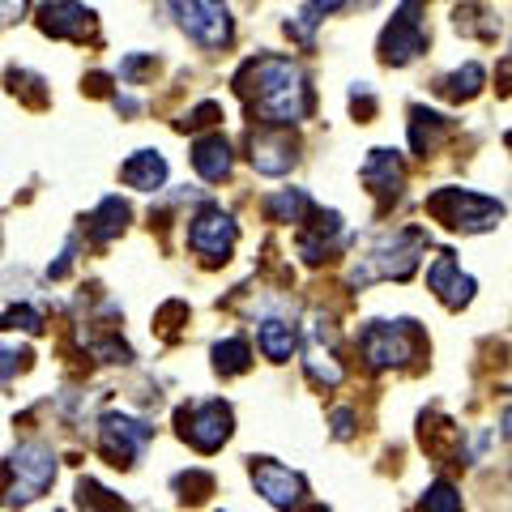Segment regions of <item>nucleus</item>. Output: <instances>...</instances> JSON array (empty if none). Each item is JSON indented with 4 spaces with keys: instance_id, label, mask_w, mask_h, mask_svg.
I'll use <instances>...</instances> for the list:
<instances>
[{
    "instance_id": "obj_18",
    "label": "nucleus",
    "mask_w": 512,
    "mask_h": 512,
    "mask_svg": "<svg viewBox=\"0 0 512 512\" xmlns=\"http://www.w3.org/2000/svg\"><path fill=\"white\" fill-rule=\"evenodd\" d=\"M231 141L222 137V133H210V137H201L197 146H192V167H197L201 180H210V184H222L231 175Z\"/></svg>"
},
{
    "instance_id": "obj_33",
    "label": "nucleus",
    "mask_w": 512,
    "mask_h": 512,
    "mask_svg": "<svg viewBox=\"0 0 512 512\" xmlns=\"http://www.w3.org/2000/svg\"><path fill=\"white\" fill-rule=\"evenodd\" d=\"M22 13H26V0H0V26L18 22Z\"/></svg>"
},
{
    "instance_id": "obj_6",
    "label": "nucleus",
    "mask_w": 512,
    "mask_h": 512,
    "mask_svg": "<svg viewBox=\"0 0 512 512\" xmlns=\"http://www.w3.org/2000/svg\"><path fill=\"white\" fill-rule=\"evenodd\" d=\"M175 427H180V436L197 448V453H218V448L231 440L235 414L227 402L205 397V402H188V406L175 410Z\"/></svg>"
},
{
    "instance_id": "obj_21",
    "label": "nucleus",
    "mask_w": 512,
    "mask_h": 512,
    "mask_svg": "<svg viewBox=\"0 0 512 512\" xmlns=\"http://www.w3.org/2000/svg\"><path fill=\"white\" fill-rule=\"evenodd\" d=\"M256 342H261L265 359L286 363V359L295 355V346H299V333H295L291 320H282V316H265V320H261V329H256Z\"/></svg>"
},
{
    "instance_id": "obj_23",
    "label": "nucleus",
    "mask_w": 512,
    "mask_h": 512,
    "mask_svg": "<svg viewBox=\"0 0 512 512\" xmlns=\"http://www.w3.org/2000/svg\"><path fill=\"white\" fill-rule=\"evenodd\" d=\"M312 210L316 205L303 188H282V192H274V197H265V214L274 222H303Z\"/></svg>"
},
{
    "instance_id": "obj_34",
    "label": "nucleus",
    "mask_w": 512,
    "mask_h": 512,
    "mask_svg": "<svg viewBox=\"0 0 512 512\" xmlns=\"http://www.w3.org/2000/svg\"><path fill=\"white\" fill-rule=\"evenodd\" d=\"M350 0H312V9L320 13V18H325V13H338V9H346Z\"/></svg>"
},
{
    "instance_id": "obj_24",
    "label": "nucleus",
    "mask_w": 512,
    "mask_h": 512,
    "mask_svg": "<svg viewBox=\"0 0 512 512\" xmlns=\"http://www.w3.org/2000/svg\"><path fill=\"white\" fill-rule=\"evenodd\" d=\"M483 82H487V73H483V64H466V69H457V73H448V77H440V94L444 99H474L478 90H483Z\"/></svg>"
},
{
    "instance_id": "obj_25",
    "label": "nucleus",
    "mask_w": 512,
    "mask_h": 512,
    "mask_svg": "<svg viewBox=\"0 0 512 512\" xmlns=\"http://www.w3.org/2000/svg\"><path fill=\"white\" fill-rule=\"evenodd\" d=\"M214 367L222 376H239V372H248L252 367V346L248 338H222L214 346Z\"/></svg>"
},
{
    "instance_id": "obj_22",
    "label": "nucleus",
    "mask_w": 512,
    "mask_h": 512,
    "mask_svg": "<svg viewBox=\"0 0 512 512\" xmlns=\"http://www.w3.org/2000/svg\"><path fill=\"white\" fill-rule=\"evenodd\" d=\"M124 227H128V205H124L120 197H103V201H99V210L86 218L90 244H111V239H116Z\"/></svg>"
},
{
    "instance_id": "obj_11",
    "label": "nucleus",
    "mask_w": 512,
    "mask_h": 512,
    "mask_svg": "<svg viewBox=\"0 0 512 512\" xmlns=\"http://www.w3.org/2000/svg\"><path fill=\"white\" fill-rule=\"evenodd\" d=\"M252 487L278 512H295V508L308 504V483H303V474H295L291 466H278V461H269V457H252Z\"/></svg>"
},
{
    "instance_id": "obj_7",
    "label": "nucleus",
    "mask_w": 512,
    "mask_h": 512,
    "mask_svg": "<svg viewBox=\"0 0 512 512\" xmlns=\"http://www.w3.org/2000/svg\"><path fill=\"white\" fill-rule=\"evenodd\" d=\"M150 440H154V427L146 419H133L124 410H107L99 419V453L116 470H133Z\"/></svg>"
},
{
    "instance_id": "obj_26",
    "label": "nucleus",
    "mask_w": 512,
    "mask_h": 512,
    "mask_svg": "<svg viewBox=\"0 0 512 512\" xmlns=\"http://www.w3.org/2000/svg\"><path fill=\"white\" fill-rule=\"evenodd\" d=\"M77 508L82 512H128V504L120 500V495L99 487L94 478H82V483H77Z\"/></svg>"
},
{
    "instance_id": "obj_9",
    "label": "nucleus",
    "mask_w": 512,
    "mask_h": 512,
    "mask_svg": "<svg viewBox=\"0 0 512 512\" xmlns=\"http://www.w3.org/2000/svg\"><path fill=\"white\" fill-rule=\"evenodd\" d=\"M235 239H239V227H235V218L222 210V205H201L197 214L188 218V248L201 256L205 265H222L231 256L235 248Z\"/></svg>"
},
{
    "instance_id": "obj_20",
    "label": "nucleus",
    "mask_w": 512,
    "mask_h": 512,
    "mask_svg": "<svg viewBox=\"0 0 512 512\" xmlns=\"http://www.w3.org/2000/svg\"><path fill=\"white\" fill-rule=\"evenodd\" d=\"M448 133H453V120L448 116H436V111H427V107H410V146H414V154L427 158Z\"/></svg>"
},
{
    "instance_id": "obj_3",
    "label": "nucleus",
    "mask_w": 512,
    "mask_h": 512,
    "mask_svg": "<svg viewBox=\"0 0 512 512\" xmlns=\"http://www.w3.org/2000/svg\"><path fill=\"white\" fill-rule=\"evenodd\" d=\"M427 214L444 222L448 231H461V235H478V231H495L504 218V205L483 197V192H470V188H436L427 197Z\"/></svg>"
},
{
    "instance_id": "obj_10",
    "label": "nucleus",
    "mask_w": 512,
    "mask_h": 512,
    "mask_svg": "<svg viewBox=\"0 0 512 512\" xmlns=\"http://www.w3.org/2000/svg\"><path fill=\"white\" fill-rule=\"evenodd\" d=\"M175 18H180L184 35L197 39L201 47H210V52H218V47H227L235 39V26H231V13L222 0H171Z\"/></svg>"
},
{
    "instance_id": "obj_2",
    "label": "nucleus",
    "mask_w": 512,
    "mask_h": 512,
    "mask_svg": "<svg viewBox=\"0 0 512 512\" xmlns=\"http://www.w3.org/2000/svg\"><path fill=\"white\" fill-rule=\"evenodd\" d=\"M427 252V231L419 227H402V231H389L380 235L372 248H367V256H359L355 274H350V282L355 286H372V282H406L414 269H419Z\"/></svg>"
},
{
    "instance_id": "obj_1",
    "label": "nucleus",
    "mask_w": 512,
    "mask_h": 512,
    "mask_svg": "<svg viewBox=\"0 0 512 512\" xmlns=\"http://www.w3.org/2000/svg\"><path fill=\"white\" fill-rule=\"evenodd\" d=\"M235 94L248 103V116L269 128H291L312 116V86L286 56H252L235 73Z\"/></svg>"
},
{
    "instance_id": "obj_4",
    "label": "nucleus",
    "mask_w": 512,
    "mask_h": 512,
    "mask_svg": "<svg viewBox=\"0 0 512 512\" xmlns=\"http://www.w3.org/2000/svg\"><path fill=\"white\" fill-rule=\"evenodd\" d=\"M359 350L367 367H376V372L406 367L423 355V329L414 320H367L359 333Z\"/></svg>"
},
{
    "instance_id": "obj_5",
    "label": "nucleus",
    "mask_w": 512,
    "mask_h": 512,
    "mask_svg": "<svg viewBox=\"0 0 512 512\" xmlns=\"http://www.w3.org/2000/svg\"><path fill=\"white\" fill-rule=\"evenodd\" d=\"M5 478H9V487H5L9 508L35 504L39 495L56 483V453L39 440H26V444L13 448V457L5 461Z\"/></svg>"
},
{
    "instance_id": "obj_16",
    "label": "nucleus",
    "mask_w": 512,
    "mask_h": 512,
    "mask_svg": "<svg viewBox=\"0 0 512 512\" xmlns=\"http://www.w3.org/2000/svg\"><path fill=\"white\" fill-rule=\"evenodd\" d=\"M363 184L376 192L380 205H393L402 197V184H406V167H402V154L397 150H372L363 163Z\"/></svg>"
},
{
    "instance_id": "obj_30",
    "label": "nucleus",
    "mask_w": 512,
    "mask_h": 512,
    "mask_svg": "<svg viewBox=\"0 0 512 512\" xmlns=\"http://www.w3.org/2000/svg\"><path fill=\"white\" fill-rule=\"evenodd\" d=\"M26 363H30V350H22V346H0V384L18 376Z\"/></svg>"
},
{
    "instance_id": "obj_14",
    "label": "nucleus",
    "mask_w": 512,
    "mask_h": 512,
    "mask_svg": "<svg viewBox=\"0 0 512 512\" xmlns=\"http://www.w3.org/2000/svg\"><path fill=\"white\" fill-rule=\"evenodd\" d=\"M39 30L52 39H86L94 30V13L82 5V0H43Z\"/></svg>"
},
{
    "instance_id": "obj_29",
    "label": "nucleus",
    "mask_w": 512,
    "mask_h": 512,
    "mask_svg": "<svg viewBox=\"0 0 512 512\" xmlns=\"http://www.w3.org/2000/svg\"><path fill=\"white\" fill-rule=\"evenodd\" d=\"M47 325V316L39 308H30V303H18V308H9L5 316H0V329H13V333H43Z\"/></svg>"
},
{
    "instance_id": "obj_12",
    "label": "nucleus",
    "mask_w": 512,
    "mask_h": 512,
    "mask_svg": "<svg viewBox=\"0 0 512 512\" xmlns=\"http://www.w3.org/2000/svg\"><path fill=\"white\" fill-rule=\"evenodd\" d=\"M248 158H252V167L261 171V175H286L295 163H299V141L286 133V128H252L248 133Z\"/></svg>"
},
{
    "instance_id": "obj_28",
    "label": "nucleus",
    "mask_w": 512,
    "mask_h": 512,
    "mask_svg": "<svg viewBox=\"0 0 512 512\" xmlns=\"http://www.w3.org/2000/svg\"><path fill=\"white\" fill-rule=\"evenodd\" d=\"M171 487L180 491V500L201 504L205 495H214V474H205V470H184V474H175Z\"/></svg>"
},
{
    "instance_id": "obj_8",
    "label": "nucleus",
    "mask_w": 512,
    "mask_h": 512,
    "mask_svg": "<svg viewBox=\"0 0 512 512\" xmlns=\"http://www.w3.org/2000/svg\"><path fill=\"white\" fill-rule=\"evenodd\" d=\"M427 52V18H423V0H402V9L393 13V22L380 35V60L402 69L414 56Z\"/></svg>"
},
{
    "instance_id": "obj_32",
    "label": "nucleus",
    "mask_w": 512,
    "mask_h": 512,
    "mask_svg": "<svg viewBox=\"0 0 512 512\" xmlns=\"http://www.w3.org/2000/svg\"><path fill=\"white\" fill-rule=\"evenodd\" d=\"M333 436H338V440L355 436V414H350V410H333Z\"/></svg>"
},
{
    "instance_id": "obj_27",
    "label": "nucleus",
    "mask_w": 512,
    "mask_h": 512,
    "mask_svg": "<svg viewBox=\"0 0 512 512\" xmlns=\"http://www.w3.org/2000/svg\"><path fill=\"white\" fill-rule=\"evenodd\" d=\"M419 512H461V491L453 483H444V478H436V483L423 491Z\"/></svg>"
},
{
    "instance_id": "obj_31",
    "label": "nucleus",
    "mask_w": 512,
    "mask_h": 512,
    "mask_svg": "<svg viewBox=\"0 0 512 512\" xmlns=\"http://www.w3.org/2000/svg\"><path fill=\"white\" fill-rule=\"evenodd\" d=\"M316 22H320V13L308 5V9H299L291 22H286V35H295L299 43H312V30H316Z\"/></svg>"
},
{
    "instance_id": "obj_15",
    "label": "nucleus",
    "mask_w": 512,
    "mask_h": 512,
    "mask_svg": "<svg viewBox=\"0 0 512 512\" xmlns=\"http://www.w3.org/2000/svg\"><path fill=\"white\" fill-rule=\"evenodd\" d=\"M427 286H431V295H436L444 308H453V312H461L474 299V278L461 274V265L453 261V252H440L436 261H431Z\"/></svg>"
},
{
    "instance_id": "obj_17",
    "label": "nucleus",
    "mask_w": 512,
    "mask_h": 512,
    "mask_svg": "<svg viewBox=\"0 0 512 512\" xmlns=\"http://www.w3.org/2000/svg\"><path fill=\"white\" fill-rule=\"evenodd\" d=\"M308 376L325 389L342 384V363L333 355V329H325V320H316L308 329Z\"/></svg>"
},
{
    "instance_id": "obj_19",
    "label": "nucleus",
    "mask_w": 512,
    "mask_h": 512,
    "mask_svg": "<svg viewBox=\"0 0 512 512\" xmlns=\"http://www.w3.org/2000/svg\"><path fill=\"white\" fill-rule=\"evenodd\" d=\"M120 180L137 192H158L167 184V158L158 150H137L128 163L120 167Z\"/></svg>"
},
{
    "instance_id": "obj_13",
    "label": "nucleus",
    "mask_w": 512,
    "mask_h": 512,
    "mask_svg": "<svg viewBox=\"0 0 512 512\" xmlns=\"http://www.w3.org/2000/svg\"><path fill=\"white\" fill-rule=\"evenodd\" d=\"M299 256L308 265L329 261V252L342 244V214L338 210H312L308 218L299 222Z\"/></svg>"
}]
</instances>
